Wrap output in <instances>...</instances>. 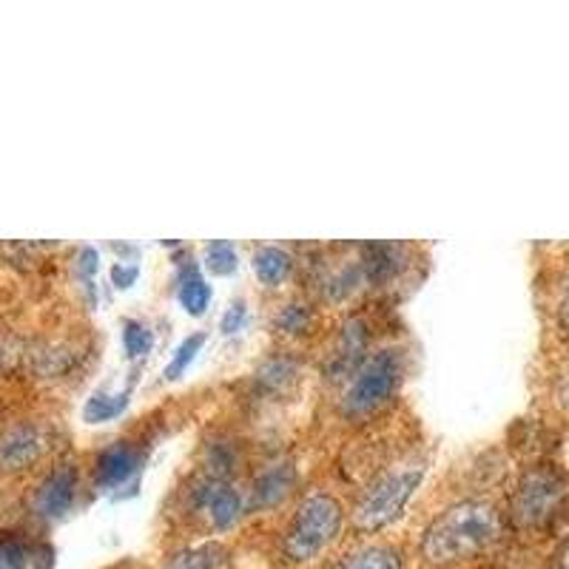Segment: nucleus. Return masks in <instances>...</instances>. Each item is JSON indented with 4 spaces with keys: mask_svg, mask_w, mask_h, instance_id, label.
Here are the masks:
<instances>
[{
    "mask_svg": "<svg viewBox=\"0 0 569 569\" xmlns=\"http://www.w3.org/2000/svg\"><path fill=\"white\" fill-rule=\"evenodd\" d=\"M501 538V512L481 498H465L427 525L421 532V558L430 567H453L481 556Z\"/></svg>",
    "mask_w": 569,
    "mask_h": 569,
    "instance_id": "1",
    "label": "nucleus"
},
{
    "mask_svg": "<svg viewBox=\"0 0 569 569\" xmlns=\"http://www.w3.org/2000/svg\"><path fill=\"white\" fill-rule=\"evenodd\" d=\"M425 461L410 456V459L396 461V465L382 467L376 476H370L362 492L356 496L353 512H350L356 530L373 536V532L393 525L396 518H401V512L408 510L416 487L425 479Z\"/></svg>",
    "mask_w": 569,
    "mask_h": 569,
    "instance_id": "2",
    "label": "nucleus"
},
{
    "mask_svg": "<svg viewBox=\"0 0 569 569\" xmlns=\"http://www.w3.org/2000/svg\"><path fill=\"white\" fill-rule=\"evenodd\" d=\"M345 527V507L337 496L313 490L302 498L293 510L291 521L282 532V558L293 567L313 563L339 541Z\"/></svg>",
    "mask_w": 569,
    "mask_h": 569,
    "instance_id": "3",
    "label": "nucleus"
},
{
    "mask_svg": "<svg viewBox=\"0 0 569 569\" xmlns=\"http://www.w3.org/2000/svg\"><path fill=\"white\" fill-rule=\"evenodd\" d=\"M408 376V353L399 345L376 348L345 382L339 396V413L350 421H365L393 401Z\"/></svg>",
    "mask_w": 569,
    "mask_h": 569,
    "instance_id": "4",
    "label": "nucleus"
},
{
    "mask_svg": "<svg viewBox=\"0 0 569 569\" xmlns=\"http://www.w3.org/2000/svg\"><path fill=\"white\" fill-rule=\"evenodd\" d=\"M188 510L191 516L202 518L211 530L226 532L242 521L251 505H248V490H242L231 479H213V476H194L188 485Z\"/></svg>",
    "mask_w": 569,
    "mask_h": 569,
    "instance_id": "5",
    "label": "nucleus"
},
{
    "mask_svg": "<svg viewBox=\"0 0 569 569\" xmlns=\"http://www.w3.org/2000/svg\"><path fill=\"white\" fill-rule=\"evenodd\" d=\"M567 479L556 467L538 465L521 476L512 496V518L521 527H543L561 507Z\"/></svg>",
    "mask_w": 569,
    "mask_h": 569,
    "instance_id": "6",
    "label": "nucleus"
},
{
    "mask_svg": "<svg viewBox=\"0 0 569 569\" xmlns=\"http://www.w3.org/2000/svg\"><path fill=\"white\" fill-rule=\"evenodd\" d=\"M142 465H146V447L140 441L117 439L109 447H103L94 459V487L111 496H120L140 485Z\"/></svg>",
    "mask_w": 569,
    "mask_h": 569,
    "instance_id": "7",
    "label": "nucleus"
},
{
    "mask_svg": "<svg viewBox=\"0 0 569 569\" xmlns=\"http://www.w3.org/2000/svg\"><path fill=\"white\" fill-rule=\"evenodd\" d=\"M80 490V472L78 465L63 461V465L52 467L46 472V479L40 481L38 490L32 498L34 516L43 518V521H60L71 512L74 501H78Z\"/></svg>",
    "mask_w": 569,
    "mask_h": 569,
    "instance_id": "8",
    "label": "nucleus"
},
{
    "mask_svg": "<svg viewBox=\"0 0 569 569\" xmlns=\"http://www.w3.org/2000/svg\"><path fill=\"white\" fill-rule=\"evenodd\" d=\"M370 356V328L362 317H353L339 328L337 342L330 348L325 376L330 382H348L353 370Z\"/></svg>",
    "mask_w": 569,
    "mask_h": 569,
    "instance_id": "9",
    "label": "nucleus"
},
{
    "mask_svg": "<svg viewBox=\"0 0 569 569\" xmlns=\"http://www.w3.org/2000/svg\"><path fill=\"white\" fill-rule=\"evenodd\" d=\"M299 472L291 459H277L259 467L253 476L251 490H248V505L251 510H273V507L284 505L291 492L297 490Z\"/></svg>",
    "mask_w": 569,
    "mask_h": 569,
    "instance_id": "10",
    "label": "nucleus"
},
{
    "mask_svg": "<svg viewBox=\"0 0 569 569\" xmlns=\"http://www.w3.org/2000/svg\"><path fill=\"white\" fill-rule=\"evenodd\" d=\"M46 436L34 421H18L0 433V472L29 470L43 456Z\"/></svg>",
    "mask_w": 569,
    "mask_h": 569,
    "instance_id": "11",
    "label": "nucleus"
},
{
    "mask_svg": "<svg viewBox=\"0 0 569 569\" xmlns=\"http://www.w3.org/2000/svg\"><path fill=\"white\" fill-rule=\"evenodd\" d=\"M410 246L401 242H370L362 246V268H365V282L373 288H393L405 271L410 268Z\"/></svg>",
    "mask_w": 569,
    "mask_h": 569,
    "instance_id": "12",
    "label": "nucleus"
},
{
    "mask_svg": "<svg viewBox=\"0 0 569 569\" xmlns=\"http://www.w3.org/2000/svg\"><path fill=\"white\" fill-rule=\"evenodd\" d=\"M174 293L182 311L194 319H200L202 313L208 311V305H211V297H213L211 284H208L206 273H202V266L191 257V253L177 262Z\"/></svg>",
    "mask_w": 569,
    "mask_h": 569,
    "instance_id": "13",
    "label": "nucleus"
},
{
    "mask_svg": "<svg viewBox=\"0 0 569 569\" xmlns=\"http://www.w3.org/2000/svg\"><path fill=\"white\" fill-rule=\"evenodd\" d=\"M299 373H302V365H299L297 356L279 350V353L262 359V365L253 370V388L262 396L277 399V396L291 393L293 385L299 382Z\"/></svg>",
    "mask_w": 569,
    "mask_h": 569,
    "instance_id": "14",
    "label": "nucleus"
},
{
    "mask_svg": "<svg viewBox=\"0 0 569 569\" xmlns=\"http://www.w3.org/2000/svg\"><path fill=\"white\" fill-rule=\"evenodd\" d=\"M253 277L259 279V284L266 288H279L291 279L293 268H297V259L291 257V251H284L279 246H259L253 251Z\"/></svg>",
    "mask_w": 569,
    "mask_h": 569,
    "instance_id": "15",
    "label": "nucleus"
},
{
    "mask_svg": "<svg viewBox=\"0 0 569 569\" xmlns=\"http://www.w3.org/2000/svg\"><path fill=\"white\" fill-rule=\"evenodd\" d=\"M273 328L282 337H308L313 328H317V311H313L311 302L305 299H288L284 305H279L277 313H273Z\"/></svg>",
    "mask_w": 569,
    "mask_h": 569,
    "instance_id": "16",
    "label": "nucleus"
},
{
    "mask_svg": "<svg viewBox=\"0 0 569 569\" xmlns=\"http://www.w3.org/2000/svg\"><path fill=\"white\" fill-rule=\"evenodd\" d=\"M337 569H405V556L393 543H365L345 556Z\"/></svg>",
    "mask_w": 569,
    "mask_h": 569,
    "instance_id": "17",
    "label": "nucleus"
},
{
    "mask_svg": "<svg viewBox=\"0 0 569 569\" xmlns=\"http://www.w3.org/2000/svg\"><path fill=\"white\" fill-rule=\"evenodd\" d=\"M131 405V390H94L83 405V421L86 425H106L114 421L117 416H123Z\"/></svg>",
    "mask_w": 569,
    "mask_h": 569,
    "instance_id": "18",
    "label": "nucleus"
},
{
    "mask_svg": "<svg viewBox=\"0 0 569 569\" xmlns=\"http://www.w3.org/2000/svg\"><path fill=\"white\" fill-rule=\"evenodd\" d=\"M240 461V445L231 439H211L202 447V472L213 479H231Z\"/></svg>",
    "mask_w": 569,
    "mask_h": 569,
    "instance_id": "19",
    "label": "nucleus"
},
{
    "mask_svg": "<svg viewBox=\"0 0 569 569\" xmlns=\"http://www.w3.org/2000/svg\"><path fill=\"white\" fill-rule=\"evenodd\" d=\"M228 550L222 543L208 541L200 547H186V550L174 552L169 561L162 563V569H226Z\"/></svg>",
    "mask_w": 569,
    "mask_h": 569,
    "instance_id": "20",
    "label": "nucleus"
},
{
    "mask_svg": "<svg viewBox=\"0 0 569 569\" xmlns=\"http://www.w3.org/2000/svg\"><path fill=\"white\" fill-rule=\"evenodd\" d=\"M49 567V556L27 541L7 538L0 541V569H43Z\"/></svg>",
    "mask_w": 569,
    "mask_h": 569,
    "instance_id": "21",
    "label": "nucleus"
},
{
    "mask_svg": "<svg viewBox=\"0 0 569 569\" xmlns=\"http://www.w3.org/2000/svg\"><path fill=\"white\" fill-rule=\"evenodd\" d=\"M202 348H206V333H202V330L188 333V337L174 348L169 365L162 368V379H166V382H177V379H182V376L188 373V368L197 362V356L202 353Z\"/></svg>",
    "mask_w": 569,
    "mask_h": 569,
    "instance_id": "22",
    "label": "nucleus"
},
{
    "mask_svg": "<svg viewBox=\"0 0 569 569\" xmlns=\"http://www.w3.org/2000/svg\"><path fill=\"white\" fill-rule=\"evenodd\" d=\"M120 339H123V353L129 362H142L154 350V330L142 319H123Z\"/></svg>",
    "mask_w": 569,
    "mask_h": 569,
    "instance_id": "23",
    "label": "nucleus"
},
{
    "mask_svg": "<svg viewBox=\"0 0 569 569\" xmlns=\"http://www.w3.org/2000/svg\"><path fill=\"white\" fill-rule=\"evenodd\" d=\"M240 268V251L228 240H213L206 246V257H202V271L211 277H231Z\"/></svg>",
    "mask_w": 569,
    "mask_h": 569,
    "instance_id": "24",
    "label": "nucleus"
},
{
    "mask_svg": "<svg viewBox=\"0 0 569 569\" xmlns=\"http://www.w3.org/2000/svg\"><path fill=\"white\" fill-rule=\"evenodd\" d=\"M246 322H248V305L246 299H237V302L228 305L226 313H222L220 330L226 333V337H231V333H240V330L246 328Z\"/></svg>",
    "mask_w": 569,
    "mask_h": 569,
    "instance_id": "25",
    "label": "nucleus"
},
{
    "mask_svg": "<svg viewBox=\"0 0 569 569\" xmlns=\"http://www.w3.org/2000/svg\"><path fill=\"white\" fill-rule=\"evenodd\" d=\"M137 279H140V266H134V262H129V259H120V262L111 266V284L120 288V291L134 288Z\"/></svg>",
    "mask_w": 569,
    "mask_h": 569,
    "instance_id": "26",
    "label": "nucleus"
},
{
    "mask_svg": "<svg viewBox=\"0 0 569 569\" xmlns=\"http://www.w3.org/2000/svg\"><path fill=\"white\" fill-rule=\"evenodd\" d=\"M74 268H78L80 279H83L86 284H94V277H98V268H100V253L94 251V248H80Z\"/></svg>",
    "mask_w": 569,
    "mask_h": 569,
    "instance_id": "27",
    "label": "nucleus"
},
{
    "mask_svg": "<svg viewBox=\"0 0 569 569\" xmlns=\"http://www.w3.org/2000/svg\"><path fill=\"white\" fill-rule=\"evenodd\" d=\"M558 328L563 330V337H569V273L563 277L561 293H558Z\"/></svg>",
    "mask_w": 569,
    "mask_h": 569,
    "instance_id": "28",
    "label": "nucleus"
},
{
    "mask_svg": "<svg viewBox=\"0 0 569 569\" xmlns=\"http://www.w3.org/2000/svg\"><path fill=\"white\" fill-rule=\"evenodd\" d=\"M558 393H561V401L569 408V370L561 376V390H558Z\"/></svg>",
    "mask_w": 569,
    "mask_h": 569,
    "instance_id": "29",
    "label": "nucleus"
},
{
    "mask_svg": "<svg viewBox=\"0 0 569 569\" xmlns=\"http://www.w3.org/2000/svg\"><path fill=\"white\" fill-rule=\"evenodd\" d=\"M567 569H569V550H567Z\"/></svg>",
    "mask_w": 569,
    "mask_h": 569,
    "instance_id": "30",
    "label": "nucleus"
}]
</instances>
